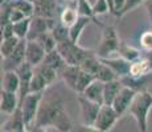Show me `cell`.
Here are the masks:
<instances>
[{"label": "cell", "instance_id": "4316f807", "mask_svg": "<svg viewBox=\"0 0 152 132\" xmlns=\"http://www.w3.org/2000/svg\"><path fill=\"white\" fill-rule=\"evenodd\" d=\"M36 41L42 46L44 49H45L46 53L57 48V41H56L54 36L52 34L50 31H48V32H45V33L40 34V36L36 39Z\"/></svg>", "mask_w": 152, "mask_h": 132}, {"label": "cell", "instance_id": "d6a6232c", "mask_svg": "<svg viewBox=\"0 0 152 132\" xmlns=\"http://www.w3.org/2000/svg\"><path fill=\"white\" fill-rule=\"evenodd\" d=\"M12 7L20 9L25 13V16H33L34 15V5L31 0H11Z\"/></svg>", "mask_w": 152, "mask_h": 132}, {"label": "cell", "instance_id": "b9f144b4", "mask_svg": "<svg viewBox=\"0 0 152 132\" xmlns=\"http://www.w3.org/2000/svg\"><path fill=\"white\" fill-rule=\"evenodd\" d=\"M87 1H89V3H90V4H93V5H94V4H95V3H97V0H87Z\"/></svg>", "mask_w": 152, "mask_h": 132}, {"label": "cell", "instance_id": "3957f363", "mask_svg": "<svg viewBox=\"0 0 152 132\" xmlns=\"http://www.w3.org/2000/svg\"><path fill=\"white\" fill-rule=\"evenodd\" d=\"M57 50L61 53V55L66 61V63H69V65H77V66H80L83 62L85 58L94 53L93 50H90V49H85L82 46H80L78 42L73 41L72 39L57 42Z\"/></svg>", "mask_w": 152, "mask_h": 132}, {"label": "cell", "instance_id": "ba28073f", "mask_svg": "<svg viewBox=\"0 0 152 132\" xmlns=\"http://www.w3.org/2000/svg\"><path fill=\"white\" fill-rule=\"evenodd\" d=\"M27 39H21L16 49L10 55L3 58V70H16L17 67L25 61V52H27Z\"/></svg>", "mask_w": 152, "mask_h": 132}, {"label": "cell", "instance_id": "6da1fadb", "mask_svg": "<svg viewBox=\"0 0 152 132\" xmlns=\"http://www.w3.org/2000/svg\"><path fill=\"white\" fill-rule=\"evenodd\" d=\"M49 128L61 132H69L73 130L72 120L65 110L62 98L58 94L44 95L33 131H45Z\"/></svg>", "mask_w": 152, "mask_h": 132}, {"label": "cell", "instance_id": "30bf717a", "mask_svg": "<svg viewBox=\"0 0 152 132\" xmlns=\"http://www.w3.org/2000/svg\"><path fill=\"white\" fill-rule=\"evenodd\" d=\"M138 93L139 91L131 89V87H127V86L122 87V90L119 91L118 95H116L114 103L111 104L114 108H115V111L118 112L119 116H123L126 112H128V108H130L134 98H135V95Z\"/></svg>", "mask_w": 152, "mask_h": 132}, {"label": "cell", "instance_id": "7a4b0ae2", "mask_svg": "<svg viewBox=\"0 0 152 132\" xmlns=\"http://www.w3.org/2000/svg\"><path fill=\"white\" fill-rule=\"evenodd\" d=\"M152 110V93L148 90H142L135 95L128 112L135 119L140 132L148 131V115Z\"/></svg>", "mask_w": 152, "mask_h": 132}, {"label": "cell", "instance_id": "f35d334b", "mask_svg": "<svg viewBox=\"0 0 152 132\" xmlns=\"http://www.w3.org/2000/svg\"><path fill=\"white\" fill-rule=\"evenodd\" d=\"M126 0H114V15H116L123 8Z\"/></svg>", "mask_w": 152, "mask_h": 132}, {"label": "cell", "instance_id": "52a82bcc", "mask_svg": "<svg viewBox=\"0 0 152 132\" xmlns=\"http://www.w3.org/2000/svg\"><path fill=\"white\" fill-rule=\"evenodd\" d=\"M119 118L121 116L118 115V112L111 104H102L93 128L99 132H107L115 125V123L118 122Z\"/></svg>", "mask_w": 152, "mask_h": 132}, {"label": "cell", "instance_id": "5b68a950", "mask_svg": "<svg viewBox=\"0 0 152 132\" xmlns=\"http://www.w3.org/2000/svg\"><path fill=\"white\" fill-rule=\"evenodd\" d=\"M45 95L44 93H29L19 106L23 111V116H24L25 124L28 127V131H33L34 122H36L37 114H39V108L41 104V101Z\"/></svg>", "mask_w": 152, "mask_h": 132}, {"label": "cell", "instance_id": "9a60e30c", "mask_svg": "<svg viewBox=\"0 0 152 132\" xmlns=\"http://www.w3.org/2000/svg\"><path fill=\"white\" fill-rule=\"evenodd\" d=\"M80 71H81V66L66 63V65L60 70V73H58L61 79L64 81V83H65L70 90H73L74 93H75V87H77L78 77H80Z\"/></svg>", "mask_w": 152, "mask_h": 132}, {"label": "cell", "instance_id": "ac0fdd59", "mask_svg": "<svg viewBox=\"0 0 152 132\" xmlns=\"http://www.w3.org/2000/svg\"><path fill=\"white\" fill-rule=\"evenodd\" d=\"M103 87H104V82L95 78L94 81L86 87V90L82 93V95L86 96L90 101H94V102H98V103L103 104Z\"/></svg>", "mask_w": 152, "mask_h": 132}, {"label": "cell", "instance_id": "d4e9b609", "mask_svg": "<svg viewBox=\"0 0 152 132\" xmlns=\"http://www.w3.org/2000/svg\"><path fill=\"white\" fill-rule=\"evenodd\" d=\"M118 54L121 55V57L126 58L127 61H130V62H134V61L139 60V58L142 57V53H140L139 49L134 48V46H131V45H127V44H121Z\"/></svg>", "mask_w": 152, "mask_h": 132}, {"label": "cell", "instance_id": "74e56055", "mask_svg": "<svg viewBox=\"0 0 152 132\" xmlns=\"http://www.w3.org/2000/svg\"><path fill=\"white\" fill-rule=\"evenodd\" d=\"M25 17H28V16H25L24 12H21L20 9L12 7V11H11V23H17V21H20V20L25 19Z\"/></svg>", "mask_w": 152, "mask_h": 132}, {"label": "cell", "instance_id": "5bb4252c", "mask_svg": "<svg viewBox=\"0 0 152 132\" xmlns=\"http://www.w3.org/2000/svg\"><path fill=\"white\" fill-rule=\"evenodd\" d=\"M34 5V15L54 19L57 15V8L60 7L56 0H31Z\"/></svg>", "mask_w": 152, "mask_h": 132}, {"label": "cell", "instance_id": "9c48e42d", "mask_svg": "<svg viewBox=\"0 0 152 132\" xmlns=\"http://www.w3.org/2000/svg\"><path fill=\"white\" fill-rule=\"evenodd\" d=\"M56 24L54 19H48V17L39 16V15H33L31 20V26H29L28 32V40H36L40 34L45 33V32L50 31L52 26Z\"/></svg>", "mask_w": 152, "mask_h": 132}, {"label": "cell", "instance_id": "60d3db41", "mask_svg": "<svg viewBox=\"0 0 152 132\" xmlns=\"http://www.w3.org/2000/svg\"><path fill=\"white\" fill-rule=\"evenodd\" d=\"M56 1L58 3V5H64L66 1H68V0H56Z\"/></svg>", "mask_w": 152, "mask_h": 132}, {"label": "cell", "instance_id": "44dd1931", "mask_svg": "<svg viewBox=\"0 0 152 132\" xmlns=\"http://www.w3.org/2000/svg\"><path fill=\"white\" fill-rule=\"evenodd\" d=\"M147 77L148 75H143V77H136V75L128 74L126 77H122L121 81L123 86L131 87V89L136 90V91H142L145 90V85H147Z\"/></svg>", "mask_w": 152, "mask_h": 132}, {"label": "cell", "instance_id": "484cf974", "mask_svg": "<svg viewBox=\"0 0 152 132\" xmlns=\"http://www.w3.org/2000/svg\"><path fill=\"white\" fill-rule=\"evenodd\" d=\"M20 40L17 36H13V37H8V39H1V45H0V54H1V58L7 57L12 53L16 46L19 45Z\"/></svg>", "mask_w": 152, "mask_h": 132}, {"label": "cell", "instance_id": "277c9868", "mask_svg": "<svg viewBox=\"0 0 152 132\" xmlns=\"http://www.w3.org/2000/svg\"><path fill=\"white\" fill-rule=\"evenodd\" d=\"M121 44L122 42H121V40H119L118 32H116L115 26L107 25L103 28L101 42H99L95 53H97V55L99 58L111 57L113 54H118Z\"/></svg>", "mask_w": 152, "mask_h": 132}, {"label": "cell", "instance_id": "ffe728a7", "mask_svg": "<svg viewBox=\"0 0 152 132\" xmlns=\"http://www.w3.org/2000/svg\"><path fill=\"white\" fill-rule=\"evenodd\" d=\"M42 62L45 63V65L56 69L58 73H60V70L66 65V61L64 60V57L61 55V53L57 50V48L46 53V55H45V58H44Z\"/></svg>", "mask_w": 152, "mask_h": 132}, {"label": "cell", "instance_id": "4fadbf2b", "mask_svg": "<svg viewBox=\"0 0 152 132\" xmlns=\"http://www.w3.org/2000/svg\"><path fill=\"white\" fill-rule=\"evenodd\" d=\"M101 60L103 61L106 65H109L111 69H113L114 71L116 73V75H118L119 78L126 77V75L131 74V63H132V62L127 61L126 58L121 57V55H118V57L101 58Z\"/></svg>", "mask_w": 152, "mask_h": 132}, {"label": "cell", "instance_id": "836d02e7", "mask_svg": "<svg viewBox=\"0 0 152 132\" xmlns=\"http://www.w3.org/2000/svg\"><path fill=\"white\" fill-rule=\"evenodd\" d=\"M145 1H147V0H126L123 8H122V9L116 13V16H118V17H123L124 15H127L128 12H131L132 9H135V8H138L139 5H142V4L144 5Z\"/></svg>", "mask_w": 152, "mask_h": 132}, {"label": "cell", "instance_id": "8d00e7d4", "mask_svg": "<svg viewBox=\"0 0 152 132\" xmlns=\"http://www.w3.org/2000/svg\"><path fill=\"white\" fill-rule=\"evenodd\" d=\"M16 36L13 31V23H8V24L1 25V39H8V37Z\"/></svg>", "mask_w": 152, "mask_h": 132}, {"label": "cell", "instance_id": "8992f818", "mask_svg": "<svg viewBox=\"0 0 152 132\" xmlns=\"http://www.w3.org/2000/svg\"><path fill=\"white\" fill-rule=\"evenodd\" d=\"M77 102L80 104V111H81V122L85 127L93 128L97 120L98 112L101 110V103L94 101H90L86 96H83L82 94H78Z\"/></svg>", "mask_w": 152, "mask_h": 132}, {"label": "cell", "instance_id": "603a6c76", "mask_svg": "<svg viewBox=\"0 0 152 132\" xmlns=\"http://www.w3.org/2000/svg\"><path fill=\"white\" fill-rule=\"evenodd\" d=\"M102 65V60L97 55V53H93V54H90L89 57H86L83 60V62L81 63V67L85 70V71L90 73V74H93L95 77V74L98 73L99 67Z\"/></svg>", "mask_w": 152, "mask_h": 132}, {"label": "cell", "instance_id": "e0dca14e", "mask_svg": "<svg viewBox=\"0 0 152 132\" xmlns=\"http://www.w3.org/2000/svg\"><path fill=\"white\" fill-rule=\"evenodd\" d=\"M123 87L121 78L113 79V81L104 82V87H103V104H113L115 101L116 95L119 94V91Z\"/></svg>", "mask_w": 152, "mask_h": 132}, {"label": "cell", "instance_id": "83f0119b", "mask_svg": "<svg viewBox=\"0 0 152 132\" xmlns=\"http://www.w3.org/2000/svg\"><path fill=\"white\" fill-rule=\"evenodd\" d=\"M31 20L32 16H28L25 19L20 20L17 23H13V31L19 39H27L28 32H29V26H31Z\"/></svg>", "mask_w": 152, "mask_h": 132}, {"label": "cell", "instance_id": "ab89813d", "mask_svg": "<svg viewBox=\"0 0 152 132\" xmlns=\"http://www.w3.org/2000/svg\"><path fill=\"white\" fill-rule=\"evenodd\" d=\"M144 7H145V9H147V13H148V16H150L151 24H152V0H147V1L144 3Z\"/></svg>", "mask_w": 152, "mask_h": 132}, {"label": "cell", "instance_id": "7c38bea8", "mask_svg": "<svg viewBox=\"0 0 152 132\" xmlns=\"http://www.w3.org/2000/svg\"><path fill=\"white\" fill-rule=\"evenodd\" d=\"M1 131H8V132H24L28 131V127L25 124L24 116H23V111L20 107L16 108L13 114H11L8 120L1 125Z\"/></svg>", "mask_w": 152, "mask_h": 132}, {"label": "cell", "instance_id": "4dcf8cb0", "mask_svg": "<svg viewBox=\"0 0 152 132\" xmlns=\"http://www.w3.org/2000/svg\"><path fill=\"white\" fill-rule=\"evenodd\" d=\"M95 78L99 79V81H102V82H109V81H113V79H116L119 77L116 75V73L114 71L109 65H106V63L102 61V65L99 67L98 73L95 74Z\"/></svg>", "mask_w": 152, "mask_h": 132}, {"label": "cell", "instance_id": "d6986e66", "mask_svg": "<svg viewBox=\"0 0 152 132\" xmlns=\"http://www.w3.org/2000/svg\"><path fill=\"white\" fill-rule=\"evenodd\" d=\"M20 89V78L16 70H4L1 78V90L19 93Z\"/></svg>", "mask_w": 152, "mask_h": 132}, {"label": "cell", "instance_id": "f546056e", "mask_svg": "<svg viewBox=\"0 0 152 132\" xmlns=\"http://www.w3.org/2000/svg\"><path fill=\"white\" fill-rule=\"evenodd\" d=\"M95 79V77L90 73L85 71V70L81 67V71H80V77H78V81H77V87H75V93L77 94H82L86 87L91 83Z\"/></svg>", "mask_w": 152, "mask_h": 132}, {"label": "cell", "instance_id": "7402d4cb", "mask_svg": "<svg viewBox=\"0 0 152 132\" xmlns=\"http://www.w3.org/2000/svg\"><path fill=\"white\" fill-rule=\"evenodd\" d=\"M91 20H93V17H89V16H80L78 17L77 21L70 26V39L73 41H75V42H78L83 29L90 24Z\"/></svg>", "mask_w": 152, "mask_h": 132}, {"label": "cell", "instance_id": "1f68e13d", "mask_svg": "<svg viewBox=\"0 0 152 132\" xmlns=\"http://www.w3.org/2000/svg\"><path fill=\"white\" fill-rule=\"evenodd\" d=\"M46 87H48L46 81L44 79V77L40 73H37L34 70V74L31 81V93H44Z\"/></svg>", "mask_w": 152, "mask_h": 132}, {"label": "cell", "instance_id": "d590c367", "mask_svg": "<svg viewBox=\"0 0 152 132\" xmlns=\"http://www.w3.org/2000/svg\"><path fill=\"white\" fill-rule=\"evenodd\" d=\"M93 9H94V15H95V16H99V15H104L107 12H111L109 1H107V0H97V3L93 5Z\"/></svg>", "mask_w": 152, "mask_h": 132}, {"label": "cell", "instance_id": "2e32d148", "mask_svg": "<svg viewBox=\"0 0 152 132\" xmlns=\"http://www.w3.org/2000/svg\"><path fill=\"white\" fill-rule=\"evenodd\" d=\"M17 107H19V95H17V93L1 90V93H0V110H1V112L11 115L16 111Z\"/></svg>", "mask_w": 152, "mask_h": 132}, {"label": "cell", "instance_id": "f1b7e54d", "mask_svg": "<svg viewBox=\"0 0 152 132\" xmlns=\"http://www.w3.org/2000/svg\"><path fill=\"white\" fill-rule=\"evenodd\" d=\"M50 32H52V34L54 36V39H56L57 42L70 39V28L69 26H66V25H64L61 21L56 23V24L52 26Z\"/></svg>", "mask_w": 152, "mask_h": 132}, {"label": "cell", "instance_id": "cb8c5ba5", "mask_svg": "<svg viewBox=\"0 0 152 132\" xmlns=\"http://www.w3.org/2000/svg\"><path fill=\"white\" fill-rule=\"evenodd\" d=\"M34 70L42 75L44 79L46 81V83H48V86H50L56 79H57L58 75H60L57 70L53 69V67H50V66H48V65H45L44 62H41L40 65H37V66H34Z\"/></svg>", "mask_w": 152, "mask_h": 132}, {"label": "cell", "instance_id": "8fae6325", "mask_svg": "<svg viewBox=\"0 0 152 132\" xmlns=\"http://www.w3.org/2000/svg\"><path fill=\"white\" fill-rule=\"evenodd\" d=\"M45 55H46V50L36 40L27 41V52H25V61L27 62H29L32 66H37L44 61Z\"/></svg>", "mask_w": 152, "mask_h": 132}, {"label": "cell", "instance_id": "e575fe53", "mask_svg": "<svg viewBox=\"0 0 152 132\" xmlns=\"http://www.w3.org/2000/svg\"><path fill=\"white\" fill-rule=\"evenodd\" d=\"M77 11L80 16H89L94 19V9H93V4H90L87 0H78L77 4Z\"/></svg>", "mask_w": 152, "mask_h": 132}]
</instances>
